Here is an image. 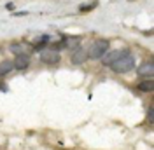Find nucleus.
Here are the masks:
<instances>
[{"instance_id": "nucleus-5", "label": "nucleus", "mask_w": 154, "mask_h": 150, "mask_svg": "<svg viewBox=\"0 0 154 150\" xmlns=\"http://www.w3.org/2000/svg\"><path fill=\"white\" fill-rule=\"evenodd\" d=\"M12 65H14V68L16 70H26L30 66V56L28 54H16V59L12 61Z\"/></svg>"}, {"instance_id": "nucleus-12", "label": "nucleus", "mask_w": 154, "mask_h": 150, "mask_svg": "<svg viewBox=\"0 0 154 150\" xmlns=\"http://www.w3.org/2000/svg\"><path fill=\"white\" fill-rule=\"evenodd\" d=\"M11 51H12L14 54H23V47L19 46V44H12V46H11Z\"/></svg>"}, {"instance_id": "nucleus-11", "label": "nucleus", "mask_w": 154, "mask_h": 150, "mask_svg": "<svg viewBox=\"0 0 154 150\" xmlns=\"http://www.w3.org/2000/svg\"><path fill=\"white\" fill-rule=\"evenodd\" d=\"M79 42H81L79 37L67 38V40H65V47H68V49H77V47H79Z\"/></svg>"}, {"instance_id": "nucleus-10", "label": "nucleus", "mask_w": 154, "mask_h": 150, "mask_svg": "<svg viewBox=\"0 0 154 150\" xmlns=\"http://www.w3.org/2000/svg\"><path fill=\"white\" fill-rule=\"evenodd\" d=\"M14 68V65H12V61H2V65H0V75H5L9 74L11 70Z\"/></svg>"}, {"instance_id": "nucleus-4", "label": "nucleus", "mask_w": 154, "mask_h": 150, "mask_svg": "<svg viewBox=\"0 0 154 150\" xmlns=\"http://www.w3.org/2000/svg\"><path fill=\"white\" fill-rule=\"evenodd\" d=\"M40 61L46 63V65H54L60 61V52L54 51V49H46L40 52Z\"/></svg>"}, {"instance_id": "nucleus-7", "label": "nucleus", "mask_w": 154, "mask_h": 150, "mask_svg": "<svg viewBox=\"0 0 154 150\" xmlns=\"http://www.w3.org/2000/svg\"><path fill=\"white\" fill-rule=\"evenodd\" d=\"M152 74H154L152 61H145V63H142L138 66V75L140 77H152Z\"/></svg>"}, {"instance_id": "nucleus-8", "label": "nucleus", "mask_w": 154, "mask_h": 150, "mask_svg": "<svg viewBox=\"0 0 154 150\" xmlns=\"http://www.w3.org/2000/svg\"><path fill=\"white\" fill-rule=\"evenodd\" d=\"M138 89H140L142 93H152L154 91V80L152 79H149V80H142V82L138 84Z\"/></svg>"}, {"instance_id": "nucleus-1", "label": "nucleus", "mask_w": 154, "mask_h": 150, "mask_svg": "<svg viewBox=\"0 0 154 150\" xmlns=\"http://www.w3.org/2000/svg\"><path fill=\"white\" fill-rule=\"evenodd\" d=\"M133 66H135V58L126 52L125 56H121L117 61H114V63L110 65V68L114 70L116 74H126V72L133 70Z\"/></svg>"}, {"instance_id": "nucleus-6", "label": "nucleus", "mask_w": 154, "mask_h": 150, "mask_svg": "<svg viewBox=\"0 0 154 150\" xmlns=\"http://www.w3.org/2000/svg\"><path fill=\"white\" fill-rule=\"evenodd\" d=\"M86 59H88V51L82 49V47H77L75 51H74V54H72V58H70L72 65H81V63H84Z\"/></svg>"}, {"instance_id": "nucleus-13", "label": "nucleus", "mask_w": 154, "mask_h": 150, "mask_svg": "<svg viewBox=\"0 0 154 150\" xmlns=\"http://www.w3.org/2000/svg\"><path fill=\"white\" fill-rule=\"evenodd\" d=\"M95 7H96V0L93 2V4H89V5H81V10L86 12V10H91V9H95Z\"/></svg>"}, {"instance_id": "nucleus-9", "label": "nucleus", "mask_w": 154, "mask_h": 150, "mask_svg": "<svg viewBox=\"0 0 154 150\" xmlns=\"http://www.w3.org/2000/svg\"><path fill=\"white\" fill-rule=\"evenodd\" d=\"M48 42H49L48 35H40V37H37L35 40H33V47H35L37 51H40V49H42V46H46Z\"/></svg>"}, {"instance_id": "nucleus-2", "label": "nucleus", "mask_w": 154, "mask_h": 150, "mask_svg": "<svg viewBox=\"0 0 154 150\" xmlns=\"http://www.w3.org/2000/svg\"><path fill=\"white\" fill-rule=\"evenodd\" d=\"M107 51H109V40H103V38H102V40H96L95 44L89 47L88 58H91V59H100Z\"/></svg>"}, {"instance_id": "nucleus-14", "label": "nucleus", "mask_w": 154, "mask_h": 150, "mask_svg": "<svg viewBox=\"0 0 154 150\" xmlns=\"http://www.w3.org/2000/svg\"><path fill=\"white\" fill-rule=\"evenodd\" d=\"M147 121L152 122V108H149V110H147Z\"/></svg>"}, {"instance_id": "nucleus-3", "label": "nucleus", "mask_w": 154, "mask_h": 150, "mask_svg": "<svg viewBox=\"0 0 154 150\" xmlns=\"http://www.w3.org/2000/svg\"><path fill=\"white\" fill-rule=\"evenodd\" d=\"M128 51H121V49H116V51H107L105 54L102 56V63L105 66H110L114 61H117L121 56H125Z\"/></svg>"}]
</instances>
